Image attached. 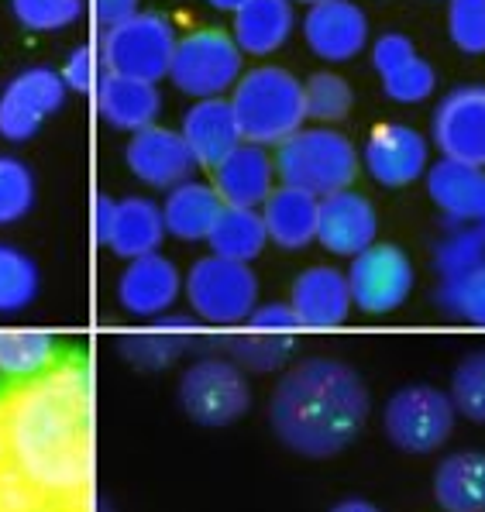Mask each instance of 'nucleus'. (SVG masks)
Segmentation results:
<instances>
[{
  "label": "nucleus",
  "mask_w": 485,
  "mask_h": 512,
  "mask_svg": "<svg viewBox=\"0 0 485 512\" xmlns=\"http://www.w3.org/2000/svg\"><path fill=\"white\" fill-rule=\"evenodd\" d=\"M0 512H93L83 358L52 361L0 399Z\"/></svg>",
  "instance_id": "obj_1"
},
{
  "label": "nucleus",
  "mask_w": 485,
  "mask_h": 512,
  "mask_svg": "<svg viewBox=\"0 0 485 512\" xmlns=\"http://www.w3.org/2000/svg\"><path fill=\"white\" fill-rule=\"evenodd\" d=\"M365 378L338 358H307L279 378L269 399V427L286 451L310 461L338 458L369 423Z\"/></svg>",
  "instance_id": "obj_2"
},
{
  "label": "nucleus",
  "mask_w": 485,
  "mask_h": 512,
  "mask_svg": "<svg viewBox=\"0 0 485 512\" xmlns=\"http://www.w3.org/2000/svg\"><path fill=\"white\" fill-rule=\"evenodd\" d=\"M231 110L241 141L276 148L307 124L303 83L283 66H255L231 86Z\"/></svg>",
  "instance_id": "obj_3"
},
{
  "label": "nucleus",
  "mask_w": 485,
  "mask_h": 512,
  "mask_svg": "<svg viewBox=\"0 0 485 512\" xmlns=\"http://www.w3.org/2000/svg\"><path fill=\"white\" fill-rule=\"evenodd\" d=\"M272 165H276V179H283V186L307 189L314 196L351 189L358 169H362L358 148L331 124H317V128L303 124L283 145H276Z\"/></svg>",
  "instance_id": "obj_4"
},
{
  "label": "nucleus",
  "mask_w": 485,
  "mask_h": 512,
  "mask_svg": "<svg viewBox=\"0 0 485 512\" xmlns=\"http://www.w3.org/2000/svg\"><path fill=\"white\" fill-rule=\"evenodd\" d=\"M245 73V55L228 31L200 28L176 42L169 62V80L179 93L193 100H210L228 93Z\"/></svg>",
  "instance_id": "obj_5"
},
{
  "label": "nucleus",
  "mask_w": 485,
  "mask_h": 512,
  "mask_svg": "<svg viewBox=\"0 0 485 512\" xmlns=\"http://www.w3.org/2000/svg\"><path fill=\"white\" fill-rule=\"evenodd\" d=\"M176 42L179 35L169 18H162L155 11H138L121 25L104 28L100 59H104L107 73L159 83L169 73Z\"/></svg>",
  "instance_id": "obj_6"
},
{
  "label": "nucleus",
  "mask_w": 485,
  "mask_h": 512,
  "mask_svg": "<svg viewBox=\"0 0 485 512\" xmlns=\"http://www.w3.org/2000/svg\"><path fill=\"white\" fill-rule=\"evenodd\" d=\"M183 293L197 320L221 327L245 324V317L258 306V275L252 265L228 262V258H197L183 275Z\"/></svg>",
  "instance_id": "obj_7"
},
{
  "label": "nucleus",
  "mask_w": 485,
  "mask_h": 512,
  "mask_svg": "<svg viewBox=\"0 0 485 512\" xmlns=\"http://www.w3.org/2000/svg\"><path fill=\"white\" fill-rule=\"evenodd\" d=\"M455 403L434 385H403L382 409V430L403 454H430L455 430Z\"/></svg>",
  "instance_id": "obj_8"
},
{
  "label": "nucleus",
  "mask_w": 485,
  "mask_h": 512,
  "mask_svg": "<svg viewBox=\"0 0 485 512\" xmlns=\"http://www.w3.org/2000/svg\"><path fill=\"white\" fill-rule=\"evenodd\" d=\"M179 406L200 427H231L234 420L248 413L252 389L248 378L228 358H200L179 378Z\"/></svg>",
  "instance_id": "obj_9"
},
{
  "label": "nucleus",
  "mask_w": 485,
  "mask_h": 512,
  "mask_svg": "<svg viewBox=\"0 0 485 512\" xmlns=\"http://www.w3.org/2000/svg\"><path fill=\"white\" fill-rule=\"evenodd\" d=\"M348 293L351 306L362 313H393L413 293V265L410 255L396 244H369L358 251L348 265Z\"/></svg>",
  "instance_id": "obj_10"
},
{
  "label": "nucleus",
  "mask_w": 485,
  "mask_h": 512,
  "mask_svg": "<svg viewBox=\"0 0 485 512\" xmlns=\"http://www.w3.org/2000/svg\"><path fill=\"white\" fill-rule=\"evenodd\" d=\"M66 86H62L59 69L49 66H28L0 90V138L18 145L31 141L42 131L56 110L66 104Z\"/></svg>",
  "instance_id": "obj_11"
},
{
  "label": "nucleus",
  "mask_w": 485,
  "mask_h": 512,
  "mask_svg": "<svg viewBox=\"0 0 485 512\" xmlns=\"http://www.w3.org/2000/svg\"><path fill=\"white\" fill-rule=\"evenodd\" d=\"M430 145L441 159L485 169V86L468 83L444 93L430 117Z\"/></svg>",
  "instance_id": "obj_12"
},
{
  "label": "nucleus",
  "mask_w": 485,
  "mask_h": 512,
  "mask_svg": "<svg viewBox=\"0 0 485 512\" xmlns=\"http://www.w3.org/2000/svg\"><path fill=\"white\" fill-rule=\"evenodd\" d=\"M358 162L365 165V172L386 189H400L417 183L430 165V141L420 135L417 128L400 121L379 124L372 131L365 148L358 152Z\"/></svg>",
  "instance_id": "obj_13"
},
{
  "label": "nucleus",
  "mask_w": 485,
  "mask_h": 512,
  "mask_svg": "<svg viewBox=\"0 0 485 512\" xmlns=\"http://www.w3.org/2000/svg\"><path fill=\"white\" fill-rule=\"evenodd\" d=\"M307 49L324 62H351L369 49V18L355 0H317L303 14Z\"/></svg>",
  "instance_id": "obj_14"
},
{
  "label": "nucleus",
  "mask_w": 485,
  "mask_h": 512,
  "mask_svg": "<svg viewBox=\"0 0 485 512\" xmlns=\"http://www.w3.org/2000/svg\"><path fill=\"white\" fill-rule=\"evenodd\" d=\"M372 66L379 73L382 93L393 104H424L434 93L437 73L434 66L417 52V45L410 42L400 31H386L372 42Z\"/></svg>",
  "instance_id": "obj_15"
},
{
  "label": "nucleus",
  "mask_w": 485,
  "mask_h": 512,
  "mask_svg": "<svg viewBox=\"0 0 485 512\" xmlns=\"http://www.w3.org/2000/svg\"><path fill=\"white\" fill-rule=\"evenodd\" d=\"M124 165L138 183L152 189H172L193 179V172H197V162H193L186 141L179 138V131L162 128V124L131 135L128 148H124Z\"/></svg>",
  "instance_id": "obj_16"
},
{
  "label": "nucleus",
  "mask_w": 485,
  "mask_h": 512,
  "mask_svg": "<svg viewBox=\"0 0 485 512\" xmlns=\"http://www.w3.org/2000/svg\"><path fill=\"white\" fill-rule=\"evenodd\" d=\"M379 234V217L375 207L355 189H338V193L320 196L317 203V244L338 258H355L375 244Z\"/></svg>",
  "instance_id": "obj_17"
},
{
  "label": "nucleus",
  "mask_w": 485,
  "mask_h": 512,
  "mask_svg": "<svg viewBox=\"0 0 485 512\" xmlns=\"http://www.w3.org/2000/svg\"><path fill=\"white\" fill-rule=\"evenodd\" d=\"M430 203L441 210L444 227H482L485 231V169L451 159L427 165Z\"/></svg>",
  "instance_id": "obj_18"
},
{
  "label": "nucleus",
  "mask_w": 485,
  "mask_h": 512,
  "mask_svg": "<svg viewBox=\"0 0 485 512\" xmlns=\"http://www.w3.org/2000/svg\"><path fill=\"white\" fill-rule=\"evenodd\" d=\"M179 293H183V275L159 251L131 258L124 265L121 279H117V303L124 306V313L142 320H155L169 313Z\"/></svg>",
  "instance_id": "obj_19"
},
{
  "label": "nucleus",
  "mask_w": 485,
  "mask_h": 512,
  "mask_svg": "<svg viewBox=\"0 0 485 512\" xmlns=\"http://www.w3.org/2000/svg\"><path fill=\"white\" fill-rule=\"evenodd\" d=\"M289 310L296 317V327L307 330H331L341 327L351 313V293L344 272L331 265H314L300 272L289 289Z\"/></svg>",
  "instance_id": "obj_20"
},
{
  "label": "nucleus",
  "mask_w": 485,
  "mask_h": 512,
  "mask_svg": "<svg viewBox=\"0 0 485 512\" xmlns=\"http://www.w3.org/2000/svg\"><path fill=\"white\" fill-rule=\"evenodd\" d=\"M97 114L107 128L114 131H145L159 121V110H162V93L155 83L148 80H135V76H117V73H107L100 76L97 83Z\"/></svg>",
  "instance_id": "obj_21"
},
{
  "label": "nucleus",
  "mask_w": 485,
  "mask_h": 512,
  "mask_svg": "<svg viewBox=\"0 0 485 512\" xmlns=\"http://www.w3.org/2000/svg\"><path fill=\"white\" fill-rule=\"evenodd\" d=\"M214 193L228 207H262L276 189V165L262 145L241 141L224 162L214 165Z\"/></svg>",
  "instance_id": "obj_22"
},
{
  "label": "nucleus",
  "mask_w": 485,
  "mask_h": 512,
  "mask_svg": "<svg viewBox=\"0 0 485 512\" xmlns=\"http://www.w3.org/2000/svg\"><path fill=\"white\" fill-rule=\"evenodd\" d=\"M179 138L186 141L193 162L203 165V169H214L241 145L238 121H234V110L224 97L197 100L186 110L183 124H179Z\"/></svg>",
  "instance_id": "obj_23"
},
{
  "label": "nucleus",
  "mask_w": 485,
  "mask_h": 512,
  "mask_svg": "<svg viewBox=\"0 0 485 512\" xmlns=\"http://www.w3.org/2000/svg\"><path fill=\"white\" fill-rule=\"evenodd\" d=\"M197 317H179V313H162L152 320V327L138 330V334L121 337L117 354L138 372H162L179 358L197 337Z\"/></svg>",
  "instance_id": "obj_24"
},
{
  "label": "nucleus",
  "mask_w": 485,
  "mask_h": 512,
  "mask_svg": "<svg viewBox=\"0 0 485 512\" xmlns=\"http://www.w3.org/2000/svg\"><path fill=\"white\" fill-rule=\"evenodd\" d=\"M317 203L320 196L296 186H276L269 200L258 207L265 238L283 251H300L317 241Z\"/></svg>",
  "instance_id": "obj_25"
},
{
  "label": "nucleus",
  "mask_w": 485,
  "mask_h": 512,
  "mask_svg": "<svg viewBox=\"0 0 485 512\" xmlns=\"http://www.w3.org/2000/svg\"><path fill=\"white\" fill-rule=\"evenodd\" d=\"M296 28L293 0H245L234 11V45L241 55H272L289 42Z\"/></svg>",
  "instance_id": "obj_26"
},
{
  "label": "nucleus",
  "mask_w": 485,
  "mask_h": 512,
  "mask_svg": "<svg viewBox=\"0 0 485 512\" xmlns=\"http://www.w3.org/2000/svg\"><path fill=\"white\" fill-rule=\"evenodd\" d=\"M162 224H166V238L176 241H207L214 217L221 210V196L214 193L210 183L200 179H186V183L166 189L162 200Z\"/></svg>",
  "instance_id": "obj_27"
},
{
  "label": "nucleus",
  "mask_w": 485,
  "mask_h": 512,
  "mask_svg": "<svg viewBox=\"0 0 485 512\" xmlns=\"http://www.w3.org/2000/svg\"><path fill=\"white\" fill-rule=\"evenodd\" d=\"M162 241H166V224H162L159 203L145 200V196H128V200L114 203V224L104 248L131 262V258L159 251Z\"/></svg>",
  "instance_id": "obj_28"
},
{
  "label": "nucleus",
  "mask_w": 485,
  "mask_h": 512,
  "mask_svg": "<svg viewBox=\"0 0 485 512\" xmlns=\"http://www.w3.org/2000/svg\"><path fill=\"white\" fill-rule=\"evenodd\" d=\"M434 502L444 512H485V451H455L437 464Z\"/></svg>",
  "instance_id": "obj_29"
},
{
  "label": "nucleus",
  "mask_w": 485,
  "mask_h": 512,
  "mask_svg": "<svg viewBox=\"0 0 485 512\" xmlns=\"http://www.w3.org/2000/svg\"><path fill=\"white\" fill-rule=\"evenodd\" d=\"M207 244H210V255L252 265L255 258L262 255L265 244H269L262 214H258L255 207H228V203H221V210H217V217H214V227H210V234H207Z\"/></svg>",
  "instance_id": "obj_30"
},
{
  "label": "nucleus",
  "mask_w": 485,
  "mask_h": 512,
  "mask_svg": "<svg viewBox=\"0 0 485 512\" xmlns=\"http://www.w3.org/2000/svg\"><path fill=\"white\" fill-rule=\"evenodd\" d=\"M56 361V337L49 330H0V375L25 382Z\"/></svg>",
  "instance_id": "obj_31"
},
{
  "label": "nucleus",
  "mask_w": 485,
  "mask_h": 512,
  "mask_svg": "<svg viewBox=\"0 0 485 512\" xmlns=\"http://www.w3.org/2000/svg\"><path fill=\"white\" fill-rule=\"evenodd\" d=\"M42 293V269L28 251L0 241V317L28 310Z\"/></svg>",
  "instance_id": "obj_32"
},
{
  "label": "nucleus",
  "mask_w": 485,
  "mask_h": 512,
  "mask_svg": "<svg viewBox=\"0 0 485 512\" xmlns=\"http://www.w3.org/2000/svg\"><path fill=\"white\" fill-rule=\"evenodd\" d=\"M221 348L228 351V361L241 368V372H276V368L286 365V358L293 354L296 341L293 334H248L231 337V341H221Z\"/></svg>",
  "instance_id": "obj_33"
},
{
  "label": "nucleus",
  "mask_w": 485,
  "mask_h": 512,
  "mask_svg": "<svg viewBox=\"0 0 485 512\" xmlns=\"http://www.w3.org/2000/svg\"><path fill=\"white\" fill-rule=\"evenodd\" d=\"M437 303L451 317L485 327V262H479L468 272L444 275L441 286H437Z\"/></svg>",
  "instance_id": "obj_34"
},
{
  "label": "nucleus",
  "mask_w": 485,
  "mask_h": 512,
  "mask_svg": "<svg viewBox=\"0 0 485 512\" xmlns=\"http://www.w3.org/2000/svg\"><path fill=\"white\" fill-rule=\"evenodd\" d=\"M351 104H355L351 83L344 80V76L331 73V69L314 73L307 83H303V107H307V121L334 124L348 114Z\"/></svg>",
  "instance_id": "obj_35"
},
{
  "label": "nucleus",
  "mask_w": 485,
  "mask_h": 512,
  "mask_svg": "<svg viewBox=\"0 0 485 512\" xmlns=\"http://www.w3.org/2000/svg\"><path fill=\"white\" fill-rule=\"evenodd\" d=\"M35 207V176L21 159L0 155V227L18 224Z\"/></svg>",
  "instance_id": "obj_36"
},
{
  "label": "nucleus",
  "mask_w": 485,
  "mask_h": 512,
  "mask_svg": "<svg viewBox=\"0 0 485 512\" xmlns=\"http://www.w3.org/2000/svg\"><path fill=\"white\" fill-rule=\"evenodd\" d=\"M485 262V231L482 227H444L434 251V265L444 275H458Z\"/></svg>",
  "instance_id": "obj_37"
},
{
  "label": "nucleus",
  "mask_w": 485,
  "mask_h": 512,
  "mask_svg": "<svg viewBox=\"0 0 485 512\" xmlns=\"http://www.w3.org/2000/svg\"><path fill=\"white\" fill-rule=\"evenodd\" d=\"M448 396L455 403V413L472 423H485V348L458 361Z\"/></svg>",
  "instance_id": "obj_38"
},
{
  "label": "nucleus",
  "mask_w": 485,
  "mask_h": 512,
  "mask_svg": "<svg viewBox=\"0 0 485 512\" xmlns=\"http://www.w3.org/2000/svg\"><path fill=\"white\" fill-rule=\"evenodd\" d=\"M83 0H11V14L28 31H62L83 18Z\"/></svg>",
  "instance_id": "obj_39"
},
{
  "label": "nucleus",
  "mask_w": 485,
  "mask_h": 512,
  "mask_svg": "<svg viewBox=\"0 0 485 512\" xmlns=\"http://www.w3.org/2000/svg\"><path fill=\"white\" fill-rule=\"evenodd\" d=\"M448 35L465 55L485 52V0H448Z\"/></svg>",
  "instance_id": "obj_40"
},
{
  "label": "nucleus",
  "mask_w": 485,
  "mask_h": 512,
  "mask_svg": "<svg viewBox=\"0 0 485 512\" xmlns=\"http://www.w3.org/2000/svg\"><path fill=\"white\" fill-rule=\"evenodd\" d=\"M248 330H255V334H296V317L293 310H289V303H262L255 306L252 313L245 317Z\"/></svg>",
  "instance_id": "obj_41"
},
{
  "label": "nucleus",
  "mask_w": 485,
  "mask_h": 512,
  "mask_svg": "<svg viewBox=\"0 0 485 512\" xmlns=\"http://www.w3.org/2000/svg\"><path fill=\"white\" fill-rule=\"evenodd\" d=\"M59 76H62L66 93H93V49L90 45H76V49L66 55V62H62Z\"/></svg>",
  "instance_id": "obj_42"
},
{
  "label": "nucleus",
  "mask_w": 485,
  "mask_h": 512,
  "mask_svg": "<svg viewBox=\"0 0 485 512\" xmlns=\"http://www.w3.org/2000/svg\"><path fill=\"white\" fill-rule=\"evenodd\" d=\"M138 4L142 0H93V18H97V25L114 28L128 21L131 14H138Z\"/></svg>",
  "instance_id": "obj_43"
},
{
  "label": "nucleus",
  "mask_w": 485,
  "mask_h": 512,
  "mask_svg": "<svg viewBox=\"0 0 485 512\" xmlns=\"http://www.w3.org/2000/svg\"><path fill=\"white\" fill-rule=\"evenodd\" d=\"M114 203L111 196L97 193L93 200V241L97 244H107V234H111V224H114Z\"/></svg>",
  "instance_id": "obj_44"
},
{
  "label": "nucleus",
  "mask_w": 485,
  "mask_h": 512,
  "mask_svg": "<svg viewBox=\"0 0 485 512\" xmlns=\"http://www.w3.org/2000/svg\"><path fill=\"white\" fill-rule=\"evenodd\" d=\"M331 512H382V509L365 499H341L338 506H331Z\"/></svg>",
  "instance_id": "obj_45"
},
{
  "label": "nucleus",
  "mask_w": 485,
  "mask_h": 512,
  "mask_svg": "<svg viewBox=\"0 0 485 512\" xmlns=\"http://www.w3.org/2000/svg\"><path fill=\"white\" fill-rule=\"evenodd\" d=\"M207 4L214 7V11H228V14H234L241 4H245V0H207Z\"/></svg>",
  "instance_id": "obj_46"
},
{
  "label": "nucleus",
  "mask_w": 485,
  "mask_h": 512,
  "mask_svg": "<svg viewBox=\"0 0 485 512\" xmlns=\"http://www.w3.org/2000/svg\"><path fill=\"white\" fill-rule=\"evenodd\" d=\"M293 4H307L310 7V4H317V0H293Z\"/></svg>",
  "instance_id": "obj_47"
}]
</instances>
